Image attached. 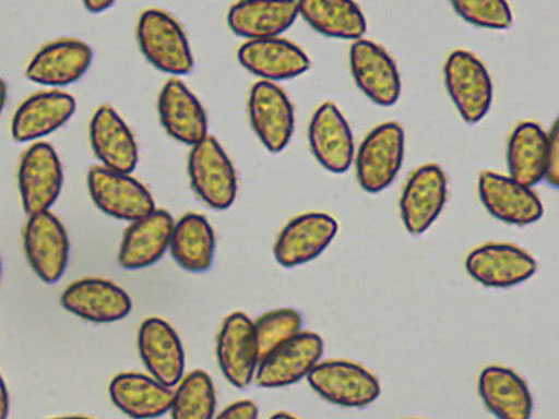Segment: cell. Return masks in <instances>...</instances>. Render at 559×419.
I'll return each instance as SVG.
<instances>
[{"label": "cell", "instance_id": "obj_1", "mask_svg": "<svg viewBox=\"0 0 559 419\" xmlns=\"http://www.w3.org/2000/svg\"><path fill=\"white\" fill-rule=\"evenodd\" d=\"M136 40L145 59L159 71L173 75L192 71L194 59L186 33L166 11L144 10L138 20Z\"/></svg>", "mask_w": 559, "mask_h": 419}, {"label": "cell", "instance_id": "obj_2", "mask_svg": "<svg viewBox=\"0 0 559 419\" xmlns=\"http://www.w3.org/2000/svg\"><path fill=\"white\" fill-rule=\"evenodd\" d=\"M187 168L190 184L204 204L217 211L233 205L238 191L236 169L214 136L191 146Z\"/></svg>", "mask_w": 559, "mask_h": 419}, {"label": "cell", "instance_id": "obj_3", "mask_svg": "<svg viewBox=\"0 0 559 419\" xmlns=\"http://www.w3.org/2000/svg\"><path fill=\"white\" fill-rule=\"evenodd\" d=\"M404 153L405 133L401 124L386 121L374 127L354 156L360 188L372 194L385 190L395 180Z\"/></svg>", "mask_w": 559, "mask_h": 419}, {"label": "cell", "instance_id": "obj_4", "mask_svg": "<svg viewBox=\"0 0 559 419\" xmlns=\"http://www.w3.org/2000/svg\"><path fill=\"white\" fill-rule=\"evenodd\" d=\"M443 79L447 92L461 118L469 124L489 111L493 86L490 74L473 52L456 49L445 59Z\"/></svg>", "mask_w": 559, "mask_h": 419}, {"label": "cell", "instance_id": "obj_5", "mask_svg": "<svg viewBox=\"0 0 559 419\" xmlns=\"http://www.w3.org/2000/svg\"><path fill=\"white\" fill-rule=\"evenodd\" d=\"M306 378L320 397L343 407H366L376 402L381 393L378 378L349 360L319 361Z\"/></svg>", "mask_w": 559, "mask_h": 419}, {"label": "cell", "instance_id": "obj_6", "mask_svg": "<svg viewBox=\"0 0 559 419\" xmlns=\"http://www.w3.org/2000/svg\"><path fill=\"white\" fill-rule=\"evenodd\" d=\"M323 350V339L319 334L300 331L260 359L252 381L264 388L294 384L309 374L320 361Z\"/></svg>", "mask_w": 559, "mask_h": 419}, {"label": "cell", "instance_id": "obj_7", "mask_svg": "<svg viewBox=\"0 0 559 419\" xmlns=\"http://www.w3.org/2000/svg\"><path fill=\"white\" fill-rule=\"evenodd\" d=\"M87 189L102 212L120 220L133 222L156 208L148 189L128 172L94 166Z\"/></svg>", "mask_w": 559, "mask_h": 419}, {"label": "cell", "instance_id": "obj_8", "mask_svg": "<svg viewBox=\"0 0 559 419\" xmlns=\"http://www.w3.org/2000/svg\"><path fill=\"white\" fill-rule=\"evenodd\" d=\"M448 195V180L438 164L417 167L407 178L400 196V215L411 235H421L440 216Z\"/></svg>", "mask_w": 559, "mask_h": 419}, {"label": "cell", "instance_id": "obj_9", "mask_svg": "<svg viewBox=\"0 0 559 419\" xmlns=\"http://www.w3.org/2000/svg\"><path fill=\"white\" fill-rule=\"evenodd\" d=\"M349 69L357 87L376 105L389 107L401 95V75L393 58L378 43L355 39L348 53Z\"/></svg>", "mask_w": 559, "mask_h": 419}, {"label": "cell", "instance_id": "obj_10", "mask_svg": "<svg viewBox=\"0 0 559 419\" xmlns=\"http://www.w3.org/2000/svg\"><path fill=\"white\" fill-rule=\"evenodd\" d=\"M250 124L262 145L271 153L282 152L295 129L290 99L276 83L255 82L248 96Z\"/></svg>", "mask_w": 559, "mask_h": 419}, {"label": "cell", "instance_id": "obj_11", "mask_svg": "<svg viewBox=\"0 0 559 419\" xmlns=\"http://www.w3.org/2000/svg\"><path fill=\"white\" fill-rule=\"evenodd\" d=\"M63 183V171L55 148L46 142H37L23 154L17 185L24 211L36 214L49 208L57 201Z\"/></svg>", "mask_w": 559, "mask_h": 419}, {"label": "cell", "instance_id": "obj_12", "mask_svg": "<svg viewBox=\"0 0 559 419\" xmlns=\"http://www.w3.org/2000/svg\"><path fill=\"white\" fill-rule=\"evenodd\" d=\"M467 274L490 288H509L531 278L536 260L524 249L506 242H489L473 249L465 259Z\"/></svg>", "mask_w": 559, "mask_h": 419}, {"label": "cell", "instance_id": "obj_13", "mask_svg": "<svg viewBox=\"0 0 559 419\" xmlns=\"http://www.w3.org/2000/svg\"><path fill=\"white\" fill-rule=\"evenodd\" d=\"M477 189L487 212L500 222L526 226L543 216V203L532 187L510 176L484 170L478 176Z\"/></svg>", "mask_w": 559, "mask_h": 419}, {"label": "cell", "instance_id": "obj_14", "mask_svg": "<svg viewBox=\"0 0 559 419\" xmlns=\"http://www.w3.org/2000/svg\"><path fill=\"white\" fill-rule=\"evenodd\" d=\"M338 231L337 220L323 212H308L292 218L274 243V258L283 267H295L318 258Z\"/></svg>", "mask_w": 559, "mask_h": 419}, {"label": "cell", "instance_id": "obj_15", "mask_svg": "<svg viewBox=\"0 0 559 419\" xmlns=\"http://www.w3.org/2000/svg\"><path fill=\"white\" fill-rule=\"evenodd\" d=\"M24 228V250L36 275L46 284L63 275L70 242L62 223L49 211L28 215Z\"/></svg>", "mask_w": 559, "mask_h": 419}, {"label": "cell", "instance_id": "obj_16", "mask_svg": "<svg viewBox=\"0 0 559 419\" xmlns=\"http://www.w3.org/2000/svg\"><path fill=\"white\" fill-rule=\"evenodd\" d=\"M216 357L226 380L237 388H246L260 357L253 321L242 312L225 318L217 335Z\"/></svg>", "mask_w": 559, "mask_h": 419}, {"label": "cell", "instance_id": "obj_17", "mask_svg": "<svg viewBox=\"0 0 559 419\" xmlns=\"http://www.w3.org/2000/svg\"><path fill=\"white\" fill-rule=\"evenodd\" d=\"M310 149L328 171L343 173L354 161L355 144L352 129L332 101L322 103L312 113L308 127Z\"/></svg>", "mask_w": 559, "mask_h": 419}, {"label": "cell", "instance_id": "obj_18", "mask_svg": "<svg viewBox=\"0 0 559 419\" xmlns=\"http://www.w3.org/2000/svg\"><path fill=\"white\" fill-rule=\"evenodd\" d=\"M93 50L76 38H60L43 46L29 60L25 76L39 85L61 87L76 82L88 70Z\"/></svg>", "mask_w": 559, "mask_h": 419}, {"label": "cell", "instance_id": "obj_19", "mask_svg": "<svg viewBox=\"0 0 559 419\" xmlns=\"http://www.w3.org/2000/svg\"><path fill=\"white\" fill-rule=\"evenodd\" d=\"M138 349L150 375L173 387L185 372V351L175 328L156 316L144 320L138 333Z\"/></svg>", "mask_w": 559, "mask_h": 419}, {"label": "cell", "instance_id": "obj_20", "mask_svg": "<svg viewBox=\"0 0 559 419\" xmlns=\"http://www.w3.org/2000/svg\"><path fill=\"white\" fill-rule=\"evenodd\" d=\"M237 59L247 71L270 82L297 77L310 68L308 55L281 36L246 40Z\"/></svg>", "mask_w": 559, "mask_h": 419}, {"label": "cell", "instance_id": "obj_21", "mask_svg": "<svg viewBox=\"0 0 559 419\" xmlns=\"http://www.w3.org/2000/svg\"><path fill=\"white\" fill-rule=\"evenodd\" d=\"M60 301L67 311L95 323L120 321L132 309L128 292L102 278H84L71 284L62 292Z\"/></svg>", "mask_w": 559, "mask_h": 419}, {"label": "cell", "instance_id": "obj_22", "mask_svg": "<svg viewBox=\"0 0 559 419\" xmlns=\"http://www.w3.org/2000/svg\"><path fill=\"white\" fill-rule=\"evenodd\" d=\"M160 124L176 141L194 145L207 134V117L199 98L179 79H169L157 99Z\"/></svg>", "mask_w": 559, "mask_h": 419}, {"label": "cell", "instance_id": "obj_23", "mask_svg": "<svg viewBox=\"0 0 559 419\" xmlns=\"http://www.w3.org/2000/svg\"><path fill=\"white\" fill-rule=\"evenodd\" d=\"M90 142L102 166L131 173L139 160L135 137L121 116L109 105L99 106L90 121Z\"/></svg>", "mask_w": 559, "mask_h": 419}, {"label": "cell", "instance_id": "obj_24", "mask_svg": "<svg viewBox=\"0 0 559 419\" xmlns=\"http://www.w3.org/2000/svg\"><path fill=\"white\" fill-rule=\"evenodd\" d=\"M75 109V99L69 93L53 89L33 94L14 111L11 135L20 143L41 139L61 128Z\"/></svg>", "mask_w": 559, "mask_h": 419}, {"label": "cell", "instance_id": "obj_25", "mask_svg": "<svg viewBox=\"0 0 559 419\" xmlns=\"http://www.w3.org/2000/svg\"><path fill=\"white\" fill-rule=\"evenodd\" d=\"M174 225L170 213L162 208L131 222L118 252L120 266L140 270L156 263L169 248Z\"/></svg>", "mask_w": 559, "mask_h": 419}, {"label": "cell", "instance_id": "obj_26", "mask_svg": "<svg viewBox=\"0 0 559 419\" xmlns=\"http://www.w3.org/2000/svg\"><path fill=\"white\" fill-rule=\"evenodd\" d=\"M297 0H238L228 10L231 32L246 40L281 36L298 17Z\"/></svg>", "mask_w": 559, "mask_h": 419}, {"label": "cell", "instance_id": "obj_27", "mask_svg": "<svg viewBox=\"0 0 559 419\" xmlns=\"http://www.w3.org/2000/svg\"><path fill=\"white\" fill-rule=\"evenodd\" d=\"M478 394L487 409L500 419H528L533 397L526 381L512 369L490 364L477 380Z\"/></svg>", "mask_w": 559, "mask_h": 419}, {"label": "cell", "instance_id": "obj_28", "mask_svg": "<svg viewBox=\"0 0 559 419\" xmlns=\"http://www.w3.org/2000/svg\"><path fill=\"white\" fill-rule=\"evenodd\" d=\"M108 392L114 405L132 418H156L168 412L171 406V387L138 372L115 375Z\"/></svg>", "mask_w": 559, "mask_h": 419}, {"label": "cell", "instance_id": "obj_29", "mask_svg": "<svg viewBox=\"0 0 559 419\" xmlns=\"http://www.w3.org/2000/svg\"><path fill=\"white\" fill-rule=\"evenodd\" d=\"M549 135L535 121H522L511 132L507 144L509 176L534 187L544 179Z\"/></svg>", "mask_w": 559, "mask_h": 419}, {"label": "cell", "instance_id": "obj_30", "mask_svg": "<svg viewBox=\"0 0 559 419\" xmlns=\"http://www.w3.org/2000/svg\"><path fill=\"white\" fill-rule=\"evenodd\" d=\"M298 13L318 33L355 40L367 31L360 7L354 0H297Z\"/></svg>", "mask_w": 559, "mask_h": 419}, {"label": "cell", "instance_id": "obj_31", "mask_svg": "<svg viewBox=\"0 0 559 419\" xmlns=\"http://www.w3.org/2000/svg\"><path fill=\"white\" fill-rule=\"evenodd\" d=\"M169 249L176 263L190 273L207 271L214 259L215 234L201 214L188 213L175 223Z\"/></svg>", "mask_w": 559, "mask_h": 419}, {"label": "cell", "instance_id": "obj_32", "mask_svg": "<svg viewBox=\"0 0 559 419\" xmlns=\"http://www.w3.org/2000/svg\"><path fill=\"white\" fill-rule=\"evenodd\" d=\"M173 391L170 416L174 419H211L216 409L212 379L203 370L182 376Z\"/></svg>", "mask_w": 559, "mask_h": 419}, {"label": "cell", "instance_id": "obj_33", "mask_svg": "<svg viewBox=\"0 0 559 419\" xmlns=\"http://www.w3.org/2000/svg\"><path fill=\"white\" fill-rule=\"evenodd\" d=\"M300 313L293 308L269 311L253 322L260 359L301 328ZM260 361V360H259Z\"/></svg>", "mask_w": 559, "mask_h": 419}, {"label": "cell", "instance_id": "obj_34", "mask_svg": "<svg viewBox=\"0 0 559 419\" xmlns=\"http://www.w3.org/2000/svg\"><path fill=\"white\" fill-rule=\"evenodd\" d=\"M453 10L467 23L477 27L503 31L513 24V14L507 0H449Z\"/></svg>", "mask_w": 559, "mask_h": 419}, {"label": "cell", "instance_id": "obj_35", "mask_svg": "<svg viewBox=\"0 0 559 419\" xmlns=\"http://www.w3.org/2000/svg\"><path fill=\"white\" fill-rule=\"evenodd\" d=\"M548 135L549 147L544 179L549 185L557 188L559 184V128L557 121L554 122Z\"/></svg>", "mask_w": 559, "mask_h": 419}, {"label": "cell", "instance_id": "obj_36", "mask_svg": "<svg viewBox=\"0 0 559 419\" xmlns=\"http://www.w3.org/2000/svg\"><path fill=\"white\" fill-rule=\"evenodd\" d=\"M258 406L249 399H242L229 404L224 408L217 418L221 419H254L258 417Z\"/></svg>", "mask_w": 559, "mask_h": 419}, {"label": "cell", "instance_id": "obj_37", "mask_svg": "<svg viewBox=\"0 0 559 419\" xmlns=\"http://www.w3.org/2000/svg\"><path fill=\"white\" fill-rule=\"evenodd\" d=\"M115 2L116 0H82L86 11L93 14L108 10Z\"/></svg>", "mask_w": 559, "mask_h": 419}, {"label": "cell", "instance_id": "obj_38", "mask_svg": "<svg viewBox=\"0 0 559 419\" xmlns=\"http://www.w3.org/2000/svg\"><path fill=\"white\" fill-rule=\"evenodd\" d=\"M9 393L0 373V419L7 418L9 414Z\"/></svg>", "mask_w": 559, "mask_h": 419}, {"label": "cell", "instance_id": "obj_39", "mask_svg": "<svg viewBox=\"0 0 559 419\" xmlns=\"http://www.w3.org/2000/svg\"><path fill=\"white\" fill-rule=\"evenodd\" d=\"M8 100V85L3 79L0 77V115Z\"/></svg>", "mask_w": 559, "mask_h": 419}, {"label": "cell", "instance_id": "obj_40", "mask_svg": "<svg viewBox=\"0 0 559 419\" xmlns=\"http://www.w3.org/2000/svg\"><path fill=\"white\" fill-rule=\"evenodd\" d=\"M272 417H274V418H280V417L290 418V417H293V415L286 414V412H277V414H274Z\"/></svg>", "mask_w": 559, "mask_h": 419}, {"label": "cell", "instance_id": "obj_41", "mask_svg": "<svg viewBox=\"0 0 559 419\" xmlns=\"http://www.w3.org/2000/svg\"><path fill=\"white\" fill-rule=\"evenodd\" d=\"M1 272H2V263H1V259H0V275H1Z\"/></svg>", "mask_w": 559, "mask_h": 419}]
</instances>
